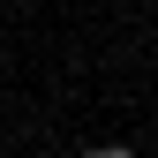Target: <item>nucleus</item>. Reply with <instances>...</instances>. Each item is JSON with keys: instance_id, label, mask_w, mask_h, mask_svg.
Returning a JSON list of instances; mask_svg holds the SVG:
<instances>
[{"instance_id": "nucleus-1", "label": "nucleus", "mask_w": 158, "mask_h": 158, "mask_svg": "<svg viewBox=\"0 0 158 158\" xmlns=\"http://www.w3.org/2000/svg\"><path fill=\"white\" fill-rule=\"evenodd\" d=\"M83 158H135V143H83Z\"/></svg>"}]
</instances>
